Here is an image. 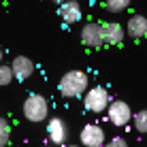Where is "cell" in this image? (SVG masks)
<instances>
[{
  "label": "cell",
  "instance_id": "6da1fadb",
  "mask_svg": "<svg viewBox=\"0 0 147 147\" xmlns=\"http://www.w3.org/2000/svg\"><path fill=\"white\" fill-rule=\"evenodd\" d=\"M88 85H90V79L83 70H68L62 75L58 90L64 98H79L88 92Z\"/></svg>",
  "mask_w": 147,
  "mask_h": 147
},
{
  "label": "cell",
  "instance_id": "7a4b0ae2",
  "mask_svg": "<svg viewBox=\"0 0 147 147\" xmlns=\"http://www.w3.org/2000/svg\"><path fill=\"white\" fill-rule=\"evenodd\" d=\"M24 115H26L28 121H34V124L47 119V115H49L47 98L40 94H30L26 98V102H24Z\"/></svg>",
  "mask_w": 147,
  "mask_h": 147
},
{
  "label": "cell",
  "instance_id": "3957f363",
  "mask_svg": "<svg viewBox=\"0 0 147 147\" xmlns=\"http://www.w3.org/2000/svg\"><path fill=\"white\" fill-rule=\"evenodd\" d=\"M83 102H85V109L92 111V113H105L111 105V98H109V92L102 85H94V88L88 90Z\"/></svg>",
  "mask_w": 147,
  "mask_h": 147
},
{
  "label": "cell",
  "instance_id": "277c9868",
  "mask_svg": "<svg viewBox=\"0 0 147 147\" xmlns=\"http://www.w3.org/2000/svg\"><path fill=\"white\" fill-rule=\"evenodd\" d=\"M107 115H109L111 124H115V126H128L134 117L130 105L124 102V100H111V105L107 109Z\"/></svg>",
  "mask_w": 147,
  "mask_h": 147
},
{
  "label": "cell",
  "instance_id": "5b68a950",
  "mask_svg": "<svg viewBox=\"0 0 147 147\" xmlns=\"http://www.w3.org/2000/svg\"><path fill=\"white\" fill-rule=\"evenodd\" d=\"M81 43L85 45V47L90 49H98L102 47L105 38H102V24H85L83 28H81Z\"/></svg>",
  "mask_w": 147,
  "mask_h": 147
},
{
  "label": "cell",
  "instance_id": "8992f818",
  "mask_svg": "<svg viewBox=\"0 0 147 147\" xmlns=\"http://www.w3.org/2000/svg\"><path fill=\"white\" fill-rule=\"evenodd\" d=\"M79 141L83 147H105V130L98 124H88L81 130Z\"/></svg>",
  "mask_w": 147,
  "mask_h": 147
},
{
  "label": "cell",
  "instance_id": "52a82bcc",
  "mask_svg": "<svg viewBox=\"0 0 147 147\" xmlns=\"http://www.w3.org/2000/svg\"><path fill=\"white\" fill-rule=\"evenodd\" d=\"M47 134L53 145H64L68 139V126L62 117H51L47 121Z\"/></svg>",
  "mask_w": 147,
  "mask_h": 147
},
{
  "label": "cell",
  "instance_id": "ba28073f",
  "mask_svg": "<svg viewBox=\"0 0 147 147\" xmlns=\"http://www.w3.org/2000/svg\"><path fill=\"white\" fill-rule=\"evenodd\" d=\"M58 15L62 17L64 24H77L81 19V4L77 0H64V2H60Z\"/></svg>",
  "mask_w": 147,
  "mask_h": 147
},
{
  "label": "cell",
  "instance_id": "9c48e42d",
  "mask_svg": "<svg viewBox=\"0 0 147 147\" xmlns=\"http://www.w3.org/2000/svg\"><path fill=\"white\" fill-rule=\"evenodd\" d=\"M11 68H13V75L17 81H26L34 73V62L30 58H26V55H15L11 62Z\"/></svg>",
  "mask_w": 147,
  "mask_h": 147
},
{
  "label": "cell",
  "instance_id": "30bf717a",
  "mask_svg": "<svg viewBox=\"0 0 147 147\" xmlns=\"http://www.w3.org/2000/svg\"><path fill=\"white\" fill-rule=\"evenodd\" d=\"M102 38L107 45H119L124 40V30L117 22H107L102 24Z\"/></svg>",
  "mask_w": 147,
  "mask_h": 147
},
{
  "label": "cell",
  "instance_id": "8fae6325",
  "mask_svg": "<svg viewBox=\"0 0 147 147\" xmlns=\"http://www.w3.org/2000/svg\"><path fill=\"white\" fill-rule=\"evenodd\" d=\"M126 32L132 38H143L147 36V17L143 15H134V17L128 19V26H126Z\"/></svg>",
  "mask_w": 147,
  "mask_h": 147
},
{
  "label": "cell",
  "instance_id": "7c38bea8",
  "mask_svg": "<svg viewBox=\"0 0 147 147\" xmlns=\"http://www.w3.org/2000/svg\"><path fill=\"white\" fill-rule=\"evenodd\" d=\"M130 7V0H105V9L109 13H121Z\"/></svg>",
  "mask_w": 147,
  "mask_h": 147
},
{
  "label": "cell",
  "instance_id": "4fadbf2b",
  "mask_svg": "<svg viewBox=\"0 0 147 147\" xmlns=\"http://www.w3.org/2000/svg\"><path fill=\"white\" fill-rule=\"evenodd\" d=\"M132 121H134V128L139 130L141 134H145V132H147V109L136 111L134 117H132Z\"/></svg>",
  "mask_w": 147,
  "mask_h": 147
},
{
  "label": "cell",
  "instance_id": "5bb4252c",
  "mask_svg": "<svg viewBox=\"0 0 147 147\" xmlns=\"http://www.w3.org/2000/svg\"><path fill=\"white\" fill-rule=\"evenodd\" d=\"M11 141V126L4 117H0V147H7Z\"/></svg>",
  "mask_w": 147,
  "mask_h": 147
},
{
  "label": "cell",
  "instance_id": "9a60e30c",
  "mask_svg": "<svg viewBox=\"0 0 147 147\" xmlns=\"http://www.w3.org/2000/svg\"><path fill=\"white\" fill-rule=\"evenodd\" d=\"M13 79H15L13 68H11V66H4V64H0V88H2V85H9Z\"/></svg>",
  "mask_w": 147,
  "mask_h": 147
},
{
  "label": "cell",
  "instance_id": "2e32d148",
  "mask_svg": "<svg viewBox=\"0 0 147 147\" xmlns=\"http://www.w3.org/2000/svg\"><path fill=\"white\" fill-rule=\"evenodd\" d=\"M105 147H128V141L121 139V136H113L111 141H107V143H105Z\"/></svg>",
  "mask_w": 147,
  "mask_h": 147
},
{
  "label": "cell",
  "instance_id": "e0dca14e",
  "mask_svg": "<svg viewBox=\"0 0 147 147\" xmlns=\"http://www.w3.org/2000/svg\"><path fill=\"white\" fill-rule=\"evenodd\" d=\"M66 147H81V145H66Z\"/></svg>",
  "mask_w": 147,
  "mask_h": 147
},
{
  "label": "cell",
  "instance_id": "ac0fdd59",
  "mask_svg": "<svg viewBox=\"0 0 147 147\" xmlns=\"http://www.w3.org/2000/svg\"><path fill=\"white\" fill-rule=\"evenodd\" d=\"M0 60H2V47H0Z\"/></svg>",
  "mask_w": 147,
  "mask_h": 147
},
{
  "label": "cell",
  "instance_id": "d6986e66",
  "mask_svg": "<svg viewBox=\"0 0 147 147\" xmlns=\"http://www.w3.org/2000/svg\"><path fill=\"white\" fill-rule=\"evenodd\" d=\"M53 2H64V0H53Z\"/></svg>",
  "mask_w": 147,
  "mask_h": 147
},
{
  "label": "cell",
  "instance_id": "ffe728a7",
  "mask_svg": "<svg viewBox=\"0 0 147 147\" xmlns=\"http://www.w3.org/2000/svg\"><path fill=\"white\" fill-rule=\"evenodd\" d=\"M49 147H55V145H49Z\"/></svg>",
  "mask_w": 147,
  "mask_h": 147
}]
</instances>
